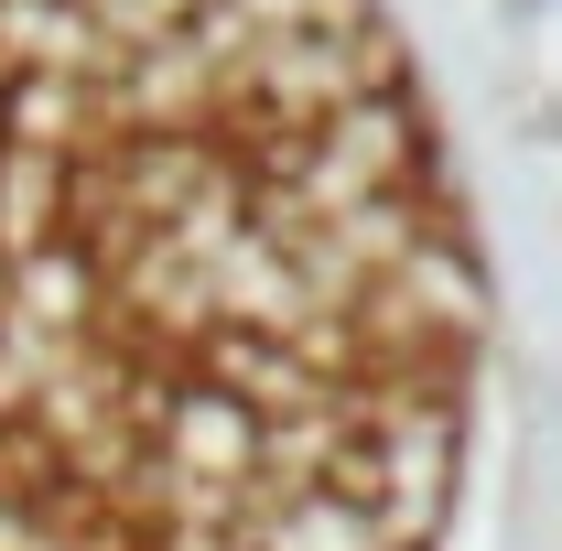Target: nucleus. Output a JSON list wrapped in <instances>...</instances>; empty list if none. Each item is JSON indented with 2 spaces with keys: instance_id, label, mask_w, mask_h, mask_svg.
I'll return each mask as SVG.
<instances>
[{
  "instance_id": "obj_1",
  "label": "nucleus",
  "mask_w": 562,
  "mask_h": 551,
  "mask_svg": "<svg viewBox=\"0 0 562 551\" xmlns=\"http://www.w3.org/2000/svg\"><path fill=\"white\" fill-rule=\"evenodd\" d=\"M0 551H562V0H0Z\"/></svg>"
}]
</instances>
